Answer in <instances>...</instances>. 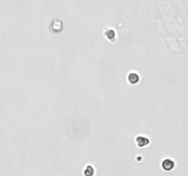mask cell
<instances>
[{"mask_svg": "<svg viewBox=\"0 0 188 176\" xmlns=\"http://www.w3.org/2000/svg\"><path fill=\"white\" fill-rule=\"evenodd\" d=\"M175 161L171 159H164L162 163V167L164 171H167V172H170L173 168H175Z\"/></svg>", "mask_w": 188, "mask_h": 176, "instance_id": "obj_1", "label": "cell"}, {"mask_svg": "<svg viewBox=\"0 0 188 176\" xmlns=\"http://www.w3.org/2000/svg\"><path fill=\"white\" fill-rule=\"evenodd\" d=\"M104 35L106 37V40H108L109 41H114L115 39H116V32L113 29H106L105 31H104Z\"/></svg>", "mask_w": 188, "mask_h": 176, "instance_id": "obj_3", "label": "cell"}, {"mask_svg": "<svg viewBox=\"0 0 188 176\" xmlns=\"http://www.w3.org/2000/svg\"><path fill=\"white\" fill-rule=\"evenodd\" d=\"M136 143L139 148H143V147H146L147 145L150 144V140L146 137H143V136H138L136 138Z\"/></svg>", "mask_w": 188, "mask_h": 176, "instance_id": "obj_2", "label": "cell"}, {"mask_svg": "<svg viewBox=\"0 0 188 176\" xmlns=\"http://www.w3.org/2000/svg\"><path fill=\"white\" fill-rule=\"evenodd\" d=\"M128 81L130 85H137L139 81V76L136 73H130L128 75Z\"/></svg>", "mask_w": 188, "mask_h": 176, "instance_id": "obj_4", "label": "cell"}, {"mask_svg": "<svg viewBox=\"0 0 188 176\" xmlns=\"http://www.w3.org/2000/svg\"><path fill=\"white\" fill-rule=\"evenodd\" d=\"M94 173H95V170L92 167L91 165H87L86 169L84 171V176H93Z\"/></svg>", "mask_w": 188, "mask_h": 176, "instance_id": "obj_5", "label": "cell"}]
</instances>
